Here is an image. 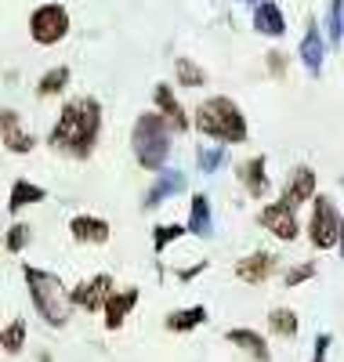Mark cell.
Returning a JSON list of instances; mask_svg holds the SVG:
<instances>
[{
	"label": "cell",
	"instance_id": "obj_1",
	"mask_svg": "<svg viewBox=\"0 0 344 362\" xmlns=\"http://www.w3.org/2000/svg\"><path fill=\"white\" fill-rule=\"evenodd\" d=\"M98 138H102V102L84 95V98H69L62 105L55 127L47 134V145L69 160H87L95 153Z\"/></svg>",
	"mask_w": 344,
	"mask_h": 362
},
{
	"label": "cell",
	"instance_id": "obj_2",
	"mask_svg": "<svg viewBox=\"0 0 344 362\" xmlns=\"http://www.w3.org/2000/svg\"><path fill=\"white\" fill-rule=\"evenodd\" d=\"M22 279H25V290H29V300H33L37 315L55 329H66L69 312H73V297H69L66 283H62L55 272H44V268H33V264H22Z\"/></svg>",
	"mask_w": 344,
	"mask_h": 362
},
{
	"label": "cell",
	"instance_id": "obj_3",
	"mask_svg": "<svg viewBox=\"0 0 344 362\" xmlns=\"http://www.w3.org/2000/svg\"><path fill=\"white\" fill-rule=\"evenodd\" d=\"M196 131L210 141H222V145H243L250 138L243 109L225 95H210L196 105Z\"/></svg>",
	"mask_w": 344,
	"mask_h": 362
},
{
	"label": "cell",
	"instance_id": "obj_4",
	"mask_svg": "<svg viewBox=\"0 0 344 362\" xmlns=\"http://www.w3.org/2000/svg\"><path fill=\"white\" fill-rule=\"evenodd\" d=\"M171 134L174 127L167 124V116L160 109L142 112L131 127V148H134V160L145 170H164L167 156H171Z\"/></svg>",
	"mask_w": 344,
	"mask_h": 362
},
{
	"label": "cell",
	"instance_id": "obj_5",
	"mask_svg": "<svg viewBox=\"0 0 344 362\" xmlns=\"http://www.w3.org/2000/svg\"><path fill=\"white\" fill-rule=\"evenodd\" d=\"M340 228H344V218H340L337 203H333L326 192H319L316 199H311V218H308V225H304L311 250H337Z\"/></svg>",
	"mask_w": 344,
	"mask_h": 362
},
{
	"label": "cell",
	"instance_id": "obj_6",
	"mask_svg": "<svg viewBox=\"0 0 344 362\" xmlns=\"http://www.w3.org/2000/svg\"><path fill=\"white\" fill-rule=\"evenodd\" d=\"M69 29H73V22H69L66 4H55V0L33 8V15H29V37H33V44H40V47L62 44L69 37Z\"/></svg>",
	"mask_w": 344,
	"mask_h": 362
},
{
	"label": "cell",
	"instance_id": "obj_7",
	"mask_svg": "<svg viewBox=\"0 0 344 362\" xmlns=\"http://www.w3.org/2000/svg\"><path fill=\"white\" fill-rule=\"evenodd\" d=\"M258 225H261L265 232H272L279 243H294V239L301 235L297 210H294L290 203H283V199H275V203L261 206V210H258Z\"/></svg>",
	"mask_w": 344,
	"mask_h": 362
},
{
	"label": "cell",
	"instance_id": "obj_8",
	"mask_svg": "<svg viewBox=\"0 0 344 362\" xmlns=\"http://www.w3.org/2000/svg\"><path fill=\"white\" fill-rule=\"evenodd\" d=\"M316 196H319V174H316V167L297 163V167L287 174V181H283V192H279V199H283V203H290L294 210H301L304 203H311Z\"/></svg>",
	"mask_w": 344,
	"mask_h": 362
},
{
	"label": "cell",
	"instance_id": "obj_9",
	"mask_svg": "<svg viewBox=\"0 0 344 362\" xmlns=\"http://www.w3.org/2000/svg\"><path fill=\"white\" fill-rule=\"evenodd\" d=\"M326 47H330V40H326V33L319 29V22H316V18H308L304 37H301V44H297V58H301V66H304L308 76H319V73H323Z\"/></svg>",
	"mask_w": 344,
	"mask_h": 362
},
{
	"label": "cell",
	"instance_id": "obj_10",
	"mask_svg": "<svg viewBox=\"0 0 344 362\" xmlns=\"http://www.w3.org/2000/svg\"><path fill=\"white\" fill-rule=\"evenodd\" d=\"M275 272H279V254H272V250H254V254H246V257L236 261V279L246 283V286L268 283Z\"/></svg>",
	"mask_w": 344,
	"mask_h": 362
},
{
	"label": "cell",
	"instance_id": "obj_11",
	"mask_svg": "<svg viewBox=\"0 0 344 362\" xmlns=\"http://www.w3.org/2000/svg\"><path fill=\"white\" fill-rule=\"evenodd\" d=\"M236 177H239V185L250 199H265L268 189H272V181H268V156H246L239 167H236Z\"/></svg>",
	"mask_w": 344,
	"mask_h": 362
},
{
	"label": "cell",
	"instance_id": "obj_12",
	"mask_svg": "<svg viewBox=\"0 0 344 362\" xmlns=\"http://www.w3.org/2000/svg\"><path fill=\"white\" fill-rule=\"evenodd\" d=\"M0 141H4V148L11 156H25V153H33V134H29L22 127V116L15 109H0Z\"/></svg>",
	"mask_w": 344,
	"mask_h": 362
},
{
	"label": "cell",
	"instance_id": "obj_13",
	"mask_svg": "<svg viewBox=\"0 0 344 362\" xmlns=\"http://www.w3.org/2000/svg\"><path fill=\"white\" fill-rule=\"evenodd\" d=\"M109 293H113V276H105V272L69 290L73 305L84 308V312H102V308H105V300H109Z\"/></svg>",
	"mask_w": 344,
	"mask_h": 362
},
{
	"label": "cell",
	"instance_id": "obj_14",
	"mask_svg": "<svg viewBox=\"0 0 344 362\" xmlns=\"http://www.w3.org/2000/svg\"><path fill=\"white\" fill-rule=\"evenodd\" d=\"M152 102H156V109L167 116V124L174 127V134H185V131L193 127L189 112H185V105L174 98V90H171L167 83H156V87H152Z\"/></svg>",
	"mask_w": 344,
	"mask_h": 362
},
{
	"label": "cell",
	"instance_id": "obj_15",
	"mask_svg": "<svg viewBox=\"0 0 344 362\" xmlns=\"http://www.w3.org/2000/svg\"><path fill=\"white\" fill-rule=\"evenodd\" d=\"M138 286H123V290H113L109 293V300H105V308H102V322H105V329H120L123 322H127V315H131V308L138 305Z\"/></svg>",
	"mask_w": 344,
	"mask_h": 362
},
{
	"label": "cell",
	"instance_id": "obj_16",
	"mask_svg": "<svg viewBox=\"0 0 344 362\" xmlns=\"http://www.w3.org/2000/svg\"><path fill=\"white\" fill-rule=\"evenodd\" d=\"M254 33L268 37V40H283L287 37V15L275 0H261L254 8Z\"/></svg>",
	"mask_w": 344,
	"mask_h": 362
},
{
	"label": "cell",
	"instance_id": "obj_17",
	"mask_svg": "<svg viewBox=\"0 0 344 362\" xmlns=\"http://www.w3.org/2000/svg\"><path fill=\"white\" fill-rule=\"evenodd\" d=\"M225 341H229L232 348H239L246 358H254V362H272V348H268V341L258 334V329L236 326V329H229V334H225Z\"/></svg>",
	"mask_w": 344,
	"mask_h": 362
},
{
	"label": "cell",
	"instance_id": "obj_18",
	"mask_svg": "<svg viewBox=\"0 0 344 362\" xmlns=\"http://www.w3.org/2000/svg\"><path fill=\"white\" fill-rule=\"evenodd\" d=\"M178 192H185V174L181 170H160L156 174V181H152V189L145 192V210H156V206H164L171 196H178Z\"/></svg>",
	"mask_w": 344,
	"mask_h": 362
},
{
	"label": "cell",
	"instance_id": "obj_19",
	"mask_svg": "<svg viewBox=\"0 0 344 362\" xmlns=\"http://www.w3.org/2000/svg\"><path fill=\"white\" fill-rule=\"evenodd\" d=\"M69 232H73L76 243H87V247H102V243H109V235H113L109 221L91 218V214H76L69 221Z\"/></svg>",
	"mask_w": 344,
	"mask_h": 362
},
{
	"label": "cell",
	"instance_id": "obj_20",
	"mask_svg": "<svg viewBox=\"0 0 344 362\" xmlns=\"http://www.w3.org/2000/svg\"><path fill=\"white\" fill-rule=\"evenodd\" d=\"M189 235H200V239H210L214 235V214H210V196L196 192L193 203H189Z\"/></svg>",
	"mask_w": 344,
	"mask_h": 362
},
{
	"label": "cell",
	"instance_id": "obj_21",
	"mask_svg": "<svg viewBox=\"0 0 344 362\" xmlns=\"http://www.w3.org/2000/svg\"><path fill=\"white\" fill-rule=\"evenodd\" d=\"M44 199H47V192H44L40 185H33V181L18 177L15 185H11V192H8V210H11V214H22L25 206H33V203H44Z\"/></svg>",
	"mask_w": 344,
	"mask_h": 362
},
{
	"label": "cell",
	"instance_id": "obj_22",
	"mask_svg": "<svg viewBox=\"0 0 344 362\" xmlns=\"http://www.w3.org/2000/svg\"><path fill=\"white\" fill-rule=\"evenodd\" d=\"M207 322V308L203 305H193V308H178L164 319V326L171 329V334H193L196 326Z\"/></svg>",
	"mask_w": 344,
	"mask_h": 362
},
{
	"label": "cell",
	"instance_id": "obj_23",
	"mask_svg": "<svg viewBox=\"0 0 344 362\" xmlns=\"http://www.w3.org/2000/svg\"><path fill=\"white\" fill-rule=\"evenodd\" d=\"M268 329L275 337H283V341H294L301 334V319L294 308H272L268 312Z\"/></svg>",
	"mask_w": 344,
	"mask_h": 362
},
{
	"label": "cell",
	"instance_id": "obj_24",
	"mask_svg": "<svg viewBox=\"0 0 344 362\" xmlns=\"http://www.w3.org/2000/svg\"><path fill=\"white\" fill-rule=\"evenodd\" d=\"M66 87H69V66H55V69H47V73L37 80V98L62 95Z\"/></svg>",
	"mask_w": 344,
	"mask_h": 362
},
{
	"label": "cell",
	"instance_id": "obj_25",
	"mask_svg": "<svg viewBox=\"0 0 344 362\" xmlns=\"http://www.w3.org/2000/svg\"><path fill=\"white\" fill-rule=\"evenodd\" d=\"M326 40L330 47L344 44V0H330L326 4Z\"/></svg>",
	"mask_w": 344,
	"mask_h": 362
},
{
	"label": "cell",
	"instance_id": "obj_26",
	"mask_svg": "<svg viewBox=\"0 0 344 362\" xmlns=\"http://www.w3.org/2000/svg\"><path fill=\"white\" fill-rule=\"evenodd\" d=\"M225 160H229V145H203L200 153H196V163H200V170L203 174H214V170H222L225 167Z\"/></svg>",
	"mask_w": 344,
	"mask_h": 362
},
{
	"label": "cell",
	"instance_id": "obj_27",
	"mask_svg": "<svg viewBox=\"0 0 344 362\" xmlns=\"http://www.w3.org/2000/svg\"><path fill=\"white\" fill-rule=\"evenodd\" d=\"M25 319H11L8 326H4V334H0V348H4L8 355H18L22 348H25Z\"/></svg>",
	"mask_w": 344,
	"mask_h": 362
},
{
	"label": "cell",
	"instance_id": "obj_28",
	"mask_svg": "<svg viewBox=\"0 0 344 362\" xmlns=\"http://www.w3.org/2000/svg\"><path fill=\"white\" fill-rule=\"evenodd\" d=\"M316 276H319V264H316V261H301V264H290V268L283 272V286H287V290H297V286L311 283Z\"/></svg>",
	"mask_w": 344,
	"mask_h": 362
},
{
	"label": "cell",
	"instance_id": "obj_29",
	"mask_svg": "<svg viewBox=\"0 0 344 362\" xmlns=\"http://www.w3.org/2000/svg\"><path fill=\"white\" fill-rule=\"evenodd\" d=\"M174 73H178V83H181V87H193V90H196V87L207 83V73L193 62V58H178V62H174Z\"/></svg>",
	"mask_w": 344,
	"mask_h": 362
},
{
	"label": "cell",
	"instance_id": "obj_30",
	"mask_svg": "<svg viewBox=\"0 0 344 362\" xmlns=\"http://www.w3.org/2000/svg\"><path fill=\"white\" fill-rule=\"evenodd\" d=\"M185 232H189V225H156V232H152V250L164 254L174 239H181Z\"/></svg>",
	"mask_w": 344,
	"mask_h": 362
},
{
	"label": "cell",
	"instance_id": "obj_31",
	"mask_svg": "<svg viewBox=\"0 0 344 362\" xmlns=\"http://www.w3.org/2000/svg\"><path fill=\"white\" fill-rule=\"evenodd\" d=\"M4 247H8V254H15V257H18V254L29 247V225H25V221H15V225L8 228Z\"/></svg>",
	"mask_w": 344,
	"mask_h": 362
},
{
	"label": "cell",
	"instance_id": "obj_32",
	"mask_svg": "<svg viewBox=\"0 0 344 362\" xmlns=\"http://www.w3.org/2000/svg\"><path fill=\"white\" fill-rule=\"evenodd\" d=\"M265 69H268V76H272V80H283V76H287V69H290V58H287V51L272 47V51L265 54Z\"/></svg>",
	"mask_w": 344,
	"mask_h": 362
},
{
	"label": "cell",
	"instance_id": "obj_33",
	"mask_svg": "<svg viewBox=\"0 0 344 362\" xmlns=\"http://www.w3.org/2000/svg\"><path fill=\"white\" fill-rule=\"evenodd\" d=\"M330 344H333V337H330V334H319V337H316V351H311V362H326Z\"/></svg>",
	"mask_w": 344,
	"mask_h": 362
},
{
	"label": "cell",
	"instance_id": "obj_34",
	"mask_svg": "<svg viewBox=\"0 0 344 362\" xmlns=\"http://www.w3.org/2000/svg\"><path fill=\"white\" fill-rule=\"evenodd\" d=\"M200 272H207V261H200V264H193V268H181V272H178V279H181V283H189V279L200 276Z\"/></svg>",
	"mask_w": 344,
	"mask_h": 362
},
{
	"label": "cell",
	"instance_id": "obj_35",
	"mask_svg": "<svg viewBox=\"0 0 344 362\" xmlns=\"http://www.w3.org/2000/svg\"><path fill=\"white\" fill-rule=\"evenodd\" d=\"M243 4H246V8H250V11H254V8H258V4H261V0H243Z\"/></svg>",
	"mask_w": 344,
	"mask_h": 362
},
{
	"label": "cell",
	"instance_id": "obj_36",
	"mask_svg": "<svg viewBox=\"0 0 344 362\" xmlns=\"http://www.w3.org/2000/svg\"><path fill=\"white\" fill-rule=\"evenodd\" d=\"M337 250H340V257H344V228H340V243H337Z\"/></svg>",
	"mask_w": 344,
	"mask_h": 362
},
{
	"label": "cell",
	"instance_id": "obj_37",
	"mask_svg": "<svg viewBox=\"0 0 344 362\" xmlns=\"http://www.w3.org/2000/svg\"><path fill=\"white\" fill-rule=\"evenodd\" d=\"M40 362H51V355H40Z\"/></svg>",
	"mask_w": 344,
	"mask_h": 362
},
{
	"label": "cell",
	"instance_id": "obj_38",
	"mask_svg": "<svg viewBox=\"0 0 344 362\" xmlns=\"http://www.w3.org/2000/svg\"><path fill=\"white\" fill-rule=\"evenodd\" d=\"M340 185H344V177H340Z\"/></svg>",
	"mask_w": 344,
	"mask_h": 362
},
{
	"label": "cell",
	"instance_id": "obj_39",
	"mask_svg": "<svg viewBox=\"0 0 344 362\" xmlns=\"http://www.w3.org/2000/svg\"><path fill=\"white\" fill-rule=\"evenodd\" d=\"M0 334H4V329H0Z\"/></svg>",
	"mask_w": 344,
	"mask_h": 362
}]
</instances>
